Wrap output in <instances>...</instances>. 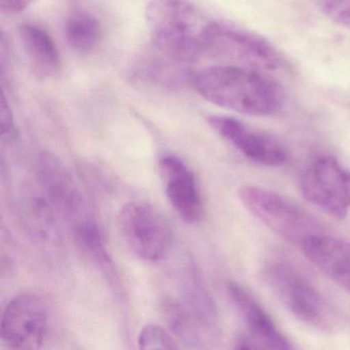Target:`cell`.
<instances>
[{"label": "cell", "mask_w": 350, "mask_h": 350, "mask_svg": "<svg viewBox=\"0 0 350 350\" xmlns=\"http://www.w3.org/2000/svg\"><path fill=\"white\" fill-rule=\"evenodd\" d=\"M189 83L206 101L245 116H273L284 105L282 87L263 71L216 65L191 72Z\"/></svg>", "instance_id": "obj_1"}, {"label": "cell", "mask_w": 350, "mask_h": 350, "mask_svg": "<svg viewBox=\"0 0 350 350\" xmlns=\"http://www.w3.org/2000/svg\"><path fill=\"white\" fill-rule=\"evenodd\" d=\"M147 29L157 52L182 64L206 54L208 21L185 0H151L145 13Z\"/></svg>", "instance_id": "obj_2"}, {"label": "cell", "mask_w": 350, "mask_h": 350, "mask_svg": "<svg viewBox=\"0 0 350 350\" xmlns=\"http://www.w3.org/2000/svg\"><path fill=\"white\" fill-rule=\"evenodd\" d=\"M204 56L222 64L263 72L282 66V57L265 38L243 28L219 22H212L208 27Z\"/></svg>", "instance_id": "obj_3"}, {"label": "cell", "mask_w": 350, "mask_h": 350, "mask_svg": "<svg viewBox=\"0 0 350 350\" xmlns=\"http://www.w3.org/2000/svg\"><path fill=\"white\" fill-rule=\"evenodd\" d=\"M239 198L254 217L288 243L302 247L307 239L323 232L314 218L275 192L245 186Z\"/></svg>", "instance_id": "obj_4"}, {"label": "cell", "mask_w": 350, "mask_h": 350, "mask_svg": "<svg viewBox=\"0 0 350 350\" xmlns=\"http://www.w3.org/2000/svg\"><path fill=\"white\" fill-rule=\"evenodd\" d=\"M118 225L126 245L143 261H159L169 251L171 231L163 217L149 204L142 202L124 204Z\"/></svg>", "instance_id": "obj_5"}, {"label": "cell", "mask_w": 350, "mask_h": 350, "mask_svg": "<svg viewBox=\"0 0 350 350\" xmlns=\"http://www.w3.org/2000/svg\"><path fill=\"white\" fill-rule=\"evenodd\" d=\"M301 191L319 210L337 219L345 218L350 211V171L335 157H319L303 173Z\"/></svg>", "instance_id": "obj_6"}, {"label": "cell", "mask_w": 350, "mask_h": 350, "mask_svg": "<svg viewBox=\"0 0 350 350\" xmlns=\"http://www.w3.org/2000/svg\"><path fill=\"white\" fill-rule=\"evenodd\" d=\"M48 329V310L36 295L16 296L3 310L1 341L10 349H38L46 341Z\"/></svg>", "instance_id": "obj_7"}, {"label": "cell", "mask_w": 350, "mask_h": 350, "mask_svg": "<svg viewBox=\"0 0 350 350\" xmlns=\"http://www.w3.org/2000/svg\"><path fill=\"white\" fill-rule=\"evenodd\" d=\"M38 185L59 214L75 225L93 216L81 186L56 155L42 153L36 163Z\"/></svg>", "instance_id": "obj_8"}, {"label": "cell", "mask_w": 350, "mask_h": 350, "mask_svg": "<svg viewBox=\"0 0 350 350\" xmlns=\"http://www.w3.org/2000/svg\"><path fill=\"white\" fill-rule=\"evenodd\" d=\"M265 280L276 298L297 319L309 325H323V298L295 268L284 263L271 264L266 268Z\"/></svg>", "instance_id": "obj_9"}, {"label": "cell", "mask_w": 350, "mask_h": 350, "mask_svg": "<svg viewBox=\"0 0 350 350\" xmlns=\"http://www.w3.org/2000/svg\"><path fill=\"white\" fill-rule=\"evenodd\" d=\"M229 297L239 311L247 333L237 341L239 349H291L292 344L278 331L255 298L237 282L227 284Z\"/></svg>", "instance_id": "obj_10"}, {"label": "cell", "mask_w": 350, "mask_h": 350, "mask_svg": "<svg viewBox=\"0 0 350 350\" xmlns=\"http://www.w3.org/2000/svg\"><path fill=\"white\" fill-rule=\"evenodd\" d=\"M208 124L247 159L266 167H280L288 159L282 144L269 135L252 130L239 120L227 116H211Z\"/></svg>", "instance_id": "obj_11"}, {"label": "cell", "mask_w": 350, "mask_h": 350, "mask_svg": "<svg viewBox=\"0 0 350 350\" xmlns=\"http://www.w3.org/2000/svg\"><path fill=\"white\" fill-rule=\"evenodd\" d=\"M159 173L167 200L177 214L185 222H198L204 206L193 172L179 157L167 155L159 161Z\"/></svg>", "instance_id": "obj_12"}, {"label": "cell", "mask_w": 350, "mask_h": 350, "mask_svg": "<svg viewBox=\"0 0 350 350\" xmlns=\"http://www.w3.org/2000/svg\"><path fill=\"white\" fill-rule=\"evenodd\" d=\"M302 249L313 265L350 293V243L321 232L307 239Z\"/></svg>", "instance_id": "obj_13"}, {"label": "cell", "mask_w": 350, "mask_h": 350, "mask_svg": "<svg viewBox=\"0 0 350 350\" xmlns=\"http://www.w3.org/2000/svg\"><path fill=\"white\" fill-rule=\"evenodd\" d=\"M20 202L22 220L30 232L40 241L57 243L60 237L57 218L59 213L42 188L24 190Z\"/></svg>", "instance_id": "obj_14"}, {"label": "cell", "mask_w": 350, "mask_h": 350, "mask_svg": "<svg viewBox=\"0 0 350 350\" xmlns=\"http://www.w3.org/2000/svg\"><path fill=\"white\" fill-rule=\"evenodd\" d=\"M20 40L33 72L40 77H50L60 68L61 58L52 36L40 26L21 25Z\"/></svg>", "instance_id": "obj_15"}, {"label": "cell", "mask_w": 350, "mask_h": 350, "mask_svg": "<svg viewBox=\"0 0 350 350\" xmlns=\"http://www.w3.org/2000/svg\"><path fill=\"white\" fill-rule=\"evenodd\" d=\"M185 296L186 306L198 319L200 327L210 332L216 331L218 314L214 301L194 268L186 273Z\"/></svg>", "instance_id": "obj_16"}, {"label": "cell", "mask_w": 350, "mask_h": 350, "mask_svg": "<svg viewBox=\"0 0 350 350\" xmlns=\"http://www.w3.org/2000/svg\"><path fill=\"white\" fill-rule=\"evenodd\" d=\"M161 54V53H159ZM182 63L176 62L161 54V58L149 59L138 66L136 77L145 83L161 87L174 88L182 83H189L191 72L181 68Z\"/></svg>", "instance_id": "obj_17"}, {"label": "cell", "mask_w": 350, "mask_h": 350, "mask_svg": "<svg viewBox=\"0 0 350 350\" xmlns=\"http://www.w3.org/2000/svg\"><path fill=\"white\" fill-rule=\"evenodd\" d=\"M65 36L73 50L88 53L97 46L101 36V26L97 18L85 11H77L69 16L65 25Z\"/></svg>", "instance_id": "obj_18"}, {"label": "cell", "mask_w": 350, "mask_h": 350, "mask_svg": "<svg viewBox=\"0 0 350 350\" xmlns=\"http://www.w3.org/2000/svg\"><path fill=\"white\" fill-rule=\"evenodd\" d=\"M72 229L75 241L81 251L104 269L110 268L111 259L106 250L103 232L94 216L73 225Z\"/></svg>", "instance_id": "obj_19"}, {"label": "cell", "mask_w": 350, "mask_h": 350, "mask_svg": "<svg viewBox=\"0 0 350 350\" xmlns=\"http://www.w3.org/2000/svg\"><path fill=\"white\" fill-rule=\"evenodd\" d=\"M165 317L176 337L189 347L200 343V325L186 305L169 302L165 307Z\"/></svg>", "instance_id": "obj_20"}, {"label": "cell", "mask_w": 350, "mask_h": 350, "mask_svg": "<svg viewBox=\"0 0 350 350\" xmlns=\"http://www.w3.org/2000/svg\"><path fill=\"white\" fill-rule=\"evenodd\" d=\"M138 345L141 349H178L179 345L175 338L170 335L163 327L149 323L141 329L138 337Z\"/></svg>", "instance_id": "obj_21"}, {"label": "cell", "mask_w": 350, "mask_h": 350, "mask_svg": "<svg viewBox=\"0 0 350 350\" xmlns=\"http://www.w3.org/2000/svg\"><path fill=\"white\" fill-rule=\"evenodd\" d=\"M321 8L332 21L350 30V0H321Z\"/></svg>", "instance_id": "obj_22"}, {"label": "cell", "mask_w": 350, "mask_h": 350, "mask_svg": "<svg viewBox=\"0 0 350 350\" xmlns=\"http://www.w3.org/2000/svg\"><path fill=\"white\" fill-rule=\"evenodd\" d=\"M0 120H1V140L3 142H12L17 136L15 122H14L13 114L11 108L8 103L5 93L1 98V109H0Z\"/></svg>", "instance_id": "obj_23"}, {"label": "cell", "mask_w": 350, "mask_h": 350, "mask_svg": "<svg viewBox=\"0 0 350 350\" xmlns=\"http://www.w3.org/2000/svg\"><path fill=\"white\" fill-rule=\"evenodd\" d=\"M33 0H0L1 9L9 14H18L23 12L31 5Z\"/></svg>", "instance_id": "obj_24"}]
</instances>
